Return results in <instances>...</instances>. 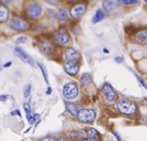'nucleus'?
Listing matches in <instances>:
<instances>
[{
	"label": "nucleus",
	"mask_w": 147,
	"mask_h": 141,
	"mask_svg": "<svg viewBox=\"0 0 147 141\" xmlns=\"http://www.w3.org/2000/svg\"><path fill=\"white\" fill-rule=\"evenodd\" d=\"M65 57H66L67 61L70 63H79L80 59H81V56H80L79 52L76 51L73 48H69L68 50H66Z\"/></svg>",
	"instance_id": "nucleus-8"
},
{
	"label": "nucleus",
	"mask_w": 147,
	"mask_h": 141,
	"mask_svg": "<svg viewBox=\"0 0 147 141\" xmlns=\"http://www.w3.org/2000/svg\"><path fill=\"white\" fill-rule=\"evenodd\" d=\"M38 141H59V140H57L56 138H53V137H45V138H42V139H40Z\"/></svg>",
	"instance_id": "nucleus-25"
},
{
	"label": "nucleus",
	"mask_w": 147,
	"mask_h": 141,
	"mask_svg": "<svg viewBox=\"0 0 147 141\" xmlns=\"http://www.w3.org/2000/svg\"><path fill=\"white\" fill-rule=\"evenodd\" d=\"M51 92H52V90H51V88H48V90H47V94H51Z\"/></svg>",
	"instance_id": "nucleus-31"
},
{
	"label": "nucleus",
	"mask_w": 147,
	"mask_h": 141,
	"mask_svg": "<svg viewBox=\"0 0 147 141\" xmlns=\"http://www.w3.org/2000/svg\"><path fill=\"white\" fill-rule=\"evenodd\" d=\"M114 60H115V62H117V63H121L123 61V58L122 57H116Z\"/></svg>",
	"instance_id": "nucleus-28"
},
{
	"label": "nucleus",
	"mask_w": 147,
	"mask_h": 141,
	"mask_svg": "<svg viewBox=\"0 0 147 141\" xmlns=\"http://www.w3.org/2000/svg\"><path fill=\"white\" fill-rule=\"evenodd\" d=\"M135 40L137 43L142 45H147V29L138 31L135 35Z\"/></svg>",
	"instance_id": "nucleus-14"
},
{
	"label": "nucleus",
	"mask_w": 147,
	"mask_h": 141,
	"mask_svg": "<svg viewBox=\"0 0 147 141\" xmlns=\"http://www.w3.org/2000/svg\"><path fill=\"white\" fill-rule=\"evenodd\" d=\"M70 1H75V0H70Z\"/></svg>",
	"instance_id": "nucleus-33"
},
{
	"label": "nucleus",
	"mask_w": 147,
	"mask_h": 141,
	"mask_svg": "<svg viewBox=\"0 0 147 141\" xmlns=\"http://www.w3.org/2000/svg\"><path fill=\"white\" fill-rule=\"evenodd\" d=\"M39 49L45 55H51L54 50V46L50 40H43L39 45Z\"/></svg>",
	"instance_id": "nucleus-12"
},
{
	"label": "nucleus",
	"mask_w": 147,
	"mask_h": 141,
	"mask_svg": "<svg viewBox=\"0 0 147 141\" xmlns=\"http://www.w3.org/2000/svg\"><path fill=\"white\" fill-rule=\"evenodd\" d=\"M31 94V84H27L24 88V97H28Z\"/></svg>",
	"instance_id": "nucleus-22"
},
{
	"label": "nucleus",
	"mask_w": 147,
	"mask_h": 141,
	"mask_svg": "<svg viewBox=\"0 0 147 141\" xmlns=\"http://www.w3.org/2000/svg\"><path fill=\"white\" fill-rule=\"evenodd\" d=\"M54 38L59 45H66L70 42V35L66 29H59L54 34Z\"/></svg>",
	"instance_id": "nucleus-4"
},
{
	"label": "nucleus",
	"mask_w": 147,
	"mask_h": 141,
	"mask_svg": "<svg viewBox=\"0 0 147 141\" xmlns=\"http://www.w3.org/2000/svg\"><path fill=\"white\" fill-rule=\"evenodd\" d=\"M83 141H98V140H96V139H90V138H88V139H84Z\"/></svg>",
	"instance_id": "nucleus-32"
},
{
	"label": "nucleus",
	"mask_w": 147,
	"mask_h": 141,
	"mask_svg": "<svg viewBox=\"0 0 147 141\" xmlns=\"http://www.w3.org/2000/svg\"><path fill=\"white\" fill-rule=\"evenodd\" d=\"M8 16H9L8 9L5 6L0 5V22H5V21H7Z\"/></svg>",
	"instance_id": "nucleus-15"
},
{
	"label": "nucleus",
	"mask_w": 147,
	"mask_h": 141,
	"mask_svg": "<svg viewBox=\"0 0 147 141\" xmlns=\"http://www.w3.org/2000/svg\"><path fill=\"white\" fill-rule=\"evenodd\" d=\"M23 107H24L27 115L28 114H31V106H30L29 103H24V105H23Z\"/></svg>",
	"instance_id": "nucleus-23"
},
{
	"label": "nucleus",
	"mask_w": 147,
	"mask_h": 141,
	"mask_svg": "<svg viewBox=\"0 0 147 141\" xmlns=\"http://www.w3.org/2000/svg\"><path fill=\"white\" fill-rule=\"evenodd\" d=\"M42 13V7L39 4L33 3L31 5L28 6L27 8V15L30 18H37L39 17Z\"/></svg>",
	"instance_id": "nucleus-9"
},
{
	"label": "nucleus",
	"mask_w": 147,
	"mask_h": 141,
	"mask_svg": "<svg viewBox=\"0 0 147 141\" xmlns=\"http://www.w3.org/2000/svg\"><path fill=\"white\" fill-rule=\"evenodd\" d=\"M0 1H1L2 3H5V4H7V3H10V2H11L12 0H0Z\"/></svg>",
	"instance_id": "nucleus-29"
},
{
	"label": "nucleus",
	"mask_w": 147,
	"mask_h": 141,
	"mask_svg": "<svg viewBox=\"0 0 147 141\" xmlns=\"http://www.w3.org/2000/svg\"><path fill=\"white\" fill-rule=\"evenodd\" d=\"M102 92L105 95V99H107L109 103H113L116 98V94L114 92V90L109 86V84H105L102 86Z\"/></svg>",
	"instance_id": "nucleus-6"
},
{
	"label": "nucleus",
	"mask_w": 147,
	"mask_h": 141,
	"mask_svg": "<svg viewBox=\"0 0 147 141\" xmlns=\"http://www.w3.org/2000/svg\"><path fill=\"white\" fill-rule=\"evenodd\" d=\"M77 117L82 122L92 123L96 118V111L90 108H82L78 112Z\"/></svg>",
	"instance_id": "nucleus-2"
},
{
	"label": "nucleus",
	"mask_w": 147,
	"mask_h": 141,
	"mask_svg": "<svg viewBox=\"0 0 147 141\" xmlns=\"http://www.w3.org/2000/svg\"><path fill=\"white\" fill-rule=\"evenodd\" d=\"M10 26L14 30L17 31H25L29 28V24L27 21L23 20V19L19 18V17H14L11 21H10Z\"/></svg>",
	"instance_id": "nucleus-5"
},
{
	"label": "nucleus",
	"mask_w": 147,
	"mask_h": 141,
	"mask_svg": "<svg viewBox=\"0 0 147 141\" xmlns=\"http://www.w3.org/2000/svg\"><path fill=\"white\" fill-rule=\"evenodd\" d=\"M11 66V62H9V63H6L5 65H4V67H5V68H7V67H10Z\"/></svg>",
	"instance_id": "nucleus-30"
},
{
	"label": "nucleus",
	"mask_w": 147,
	"mask_h": 141,
	"mask_svg": "<svg viewBox=\"0 0 147 141\" xmlns=\"http://www.w3.org/2000/svg\"><path fill=\"white\" fill-rule=\"evenodd\" d=\"M66 105H67V109H68V111L70 112L72 115L77 116L78 112H79V110H80L79 106L74 105V103H66Z\"/></svg>",
	"instance_id": "nucleus-16"
},
{
	"label": "nucleus",
	"mask_w": 147,
	"mask_h": 141,
	"mask_svg": "<svg viewBox=\"0 0 147 141\" xmlns=\"http://www.w3.org/2000/svg\"><path fill=\"white\" fill-rule=\"evenodd\" d=\"M118 111L121 112L123 114H126V115H131V114H134L137 111V106L133 101H128V99H121L117 103L116 105Z\"/></svg>",
	"instance_id": "nucleus-1"
},
{
	"label": "nucleus",
	"mask_w": 147,
	"mask_h": 141,
	"mask_svg": "<svg viewBox=\"0 0 147 141\" xmlns=\"http://www.w3.org/2000/svg\"><path fill=\"white\" fill-rule=\"evenodd\" d=\"M63 94H64L65 98L67 99L76 98L79 94V90H78L77 84H74V82L66 84L63 88Z\"/></svg>",
	"instance_id": "nucleus-3"
},
{
	"label": "nucleus",
	"mask_w": 147,
	"mask_h": 141,
	"mask_svg": "<svg viewBox=\"0 0 147 141\" xmlns=\"http://www.w3.org/2000/svg\"><path fill=\"white\" fill-rule=\"evenodd\" d=\"M86 4H84V3L77 4V5H75L72 9H71V12H70L71 16H72L73 18H81L86 13Z\"/></svg>",
	"instance_id": "nucleus-7"
},
{
	"label": "nucleus",
	"mask_w": 147,
	"mask_h": 141,
	"mask_svg": "<svg viewBox=\"0 0 147 141\" xmlns=\"http://www.w3.org/2000/svg\"><path fill=\"white\" fill-rule=\"evenodd\" d=\"M9 98V95L8 94H1L0 95V101H5Z\"/></svg>",
	"instance_id": "nucleus-26"
},
{
	"label": "nucleus",
	"mask_w": 147,
	"mask_h": 141,
	"mask_svg": "<svg viewBox=\"0 0 147 141\" xmlns=\"http://www.w3.org/2000/svg\"><path fill=\"white\" fill-rule=\"evenodd\" d=\"M58 16H59L60 20H66L67 18H68V12H67V10L65 9H61L59 12V14H58Z\"/></svg>",
	"instance_id": "nucleus-20"
},
{
	"label": "nucleus",
	"mask_w": 147,
	"mask_h": 141,
	"mask_svg": "<svg viewBox=\"0 0 147 141\" xmlns=\"http://www.w3.org/2000/svg\"><path fill=\"white\" fill-rule=\"evenodd\" d=\"M15 54H16V55L18 56V57L20 58L22 61H24V62L27 63V64L33 65V60H32V58L30 57L27 53H26L24 50L21 49V48H19V47L15 48Z\"/></svg>",
	"instance_id": "nucleus-13"
},
{
	"label": "nucleus",
	"mask_w": 147,
	"mask_h": 141,
	"mask_svg": "<svg viewBox=\"0 0 147 141\" xmlns=\"http://www.w3.org/2000/svg\"><path fill=\"white\" fill-rule=\"evenodd\" d=\"M119 4H120V0H105L102 6L105 12L110 13L114 11L119 6Z\"/></svg>",
	"instance_id": "nucleus-10"
},
{
	"label": "nucleus",
	"mask_w": 147,
	"mask_h": 141,
	"mask_svg": "<svg viewBox=\"0 0 147 141\" xmlns=\"http://www.w3.org/2000/svg\"><path fill=\"white\" fill-rule=\"evenodd\" d=\"M103 18H105V13L102 12V10L98 9V11L96 12V14H94V18H92V23L94 24L98 23L99 21H101Z\"/></svg>",
	"instance_id": "nucleus-18"
},
{
	"label": "nucleus",
	"mask_w": 147,
	"mask_h": 141,
	"mask_svg": "<svg viewBox=\"0 0 147 141\" xmlns=\"http://www.w3.org/2000/svg\"><path fill=\"white\" fill-rule=\"evenodd\" d=\"M26 41H27V38L24 36H21L19 37V38L16 39V43H18V44H21V43H25Z\"/></svg>",
	"instance_id": "nucleus-24"
},
{
	"label": "nucleus",
	"mask_w": 147,
	"mask_h": 141,
	"mask_svg": "<svg viewBox=\"0 0 147 141\" xmlns=\"http://www.w3.org/2000/svg\"><path fill=\"white\" fill-rule=\"evenodd\" d=\"M39 114H28L27 115V119H28V122L30 123V124H33L34 122L37 120V119L39 118Z\"/></svg>",
	"instance_id": "nucleus-19"
},
{
	"label": "nucleus",
	"mask_w": 147,
	"mask_h": 141,
	"mask_svg": "<svg viewBox=\"0 0 147 141\" xmlns=\"http://www.w3.org/2000/svg\"><path fill=\"white\" fill-rule=\"evenodd\" d=\"M86 134H88V137L90 139H96V140H98L99 139V134L98 132L96 131L94 128H90L88 129L86 131Z\"/></svg>",
	"instance_id": "nucleus-17"
},
{
	"label": "nucleus",
	"mask_w": 147,
	"mask_h": 141,
	"mask_svg": "<svg viewBox=\"0 0 147 141\" xmlns=\"http://www.w3.org/2000/svg\"><path fill=\"white\" fill-rule=\"evenodd\" d=\"M138 0H122V2L124 4H133V3H136Z\"/></svg>",
	"instance_id": "nucleus-27"
},
{
	"label": "nucleus",
	"mask_w": 147,
	"mask_h": 141,
	"mask_svg": "<svg viewBox=\"0 0 147 141\" xmlns=\"http://www.w3.org/2000/svg\"><path fill=\"white\" fill-rule=\"evenodd\" d=\"M38 66L40 67V69H41V71H42V73H43V76H44V80H45V82L48 84L49 81H48V75H47V72H46V68H45L44 66H43L42 64H40V63H38Z\"/></svg>",
	"instance_id": "nucleus-21"
},
{
	"label": "nucleus",
	"mask_w": 147,
	"mask_h": 141,
	"mask_svg": "<svg viewBox=\"0 0 147 141\" xmlns=\"http://www.w3.org/2000/svg\"><path fill=\"white\" fill-rule=\"evenodd\" d=\"M64 69L67 74H69V75H71V76H76L78 73H79L80 65H79V63L67 62L64 64Z\"/></svg>",
	"instance_id": "nucleus-11"
}]
</instances>
